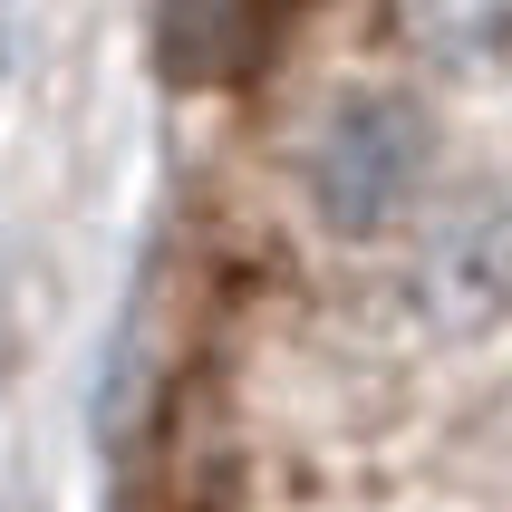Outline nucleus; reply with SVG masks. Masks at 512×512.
I'll list each match as a JSON object with an SVG mask.
<instances>
[{"instance_id":"1","label":"nucleus","mask_w":512,"mask_h":512,"mask_svg":"<svg viewBox=\"0 0 512 512\" xmlns=\"http://www.w3.org/2000/svg\"><path fill=\"white\" fill-rule=\"evenodd\" d=\"M435 184V107L416 87H339L300 145V194L339 242L397 232Z\"/></svg>"},{"instance_id":"2","label":"nucleus","mask_w":512,"mask_h":512,"mask_svg":"<svg viewBox=\"0 0 512 512\" xmlns=\"http://www.w3.org/2000/svg\"><path fill=\"white\" fill-rule=\"evenodd\" d=\"M406 310L435 339L512 329V184H455L406 242Z\"/></svg>"},{"instance_id":"3","label":"nucleus","mask_w":512,"mask_h":512,"mask_svg":"<svg viewBox=\"0 0 512 512\" xmlns=\"http://www.w3.org/2000/svg\"><path fill=\"white\" fill-rule=\"evenodd\" d=\"M155 58H165L174 87H223L252 78L271 39H281V10H252V0H203V10H155Z\"/></svg>"},{"instance_id":"4","label":"nucleus","mask_w":512,"mask_h":512,"mask_svg":"<svg viewBox=\"0 0 512 512\" xmlns=\"http://www.w3.org/2000/svg\"><path fill=\"white\" fill-rule=\"evenodd\" d=\"M397 29L416 49H435L445 68H493L512 49V10H406Z\"/></svg>"}]
</instances>
